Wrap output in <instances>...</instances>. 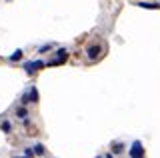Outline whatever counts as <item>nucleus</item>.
Wrapping results in <instances>:
<instances>
[{"instance_id":"1","label":"nucleus","mask_w":160,"mask_h":158,"mask_svg":"<svg viewBox=\"0 0 160 158\" xmlns=\"http://www.w3.org/2000/svg\"><path fill=\"white\" fill-rule=\"evenodd\" d=\"M86 54H88V60L94 62V60H98V58L104 54V46H102V44H96V42H94V44H90V46H88Z\"/></svg>"},{"instance_id":"2","label":"nucleus","mask_w":160,"mask_h":158,"mask_svg":"<svg viewBox=\"0 0 160 158\" xmlns=\"http://www.w3.org/2000/svg\"><path fill=\"white\" fill-rule=\"evenodd\" d=\"M130 156L132 158H144V148L138 140H134L132 146H130Z\"/></svg>"},{"instance_id":"3","label":"nucleus","mask_w":160,"mask_h":158,"mask_svg":"<svg viewBox=\"0 0 160 158\" xmlns=\"http://www.w3.org/2000/svg\"><path fill=\"white\" fill-rule=\"evenodd\" d=\"M46 64H44L42 60H34V62H26L24 64V70H26L28 74H32V72H36L38 68H44Z\"/></svg>"},{"instance_id":"4","label":"nucleus","mask_w":160,"mask_h":158,"mask_svg":"<svg viewBox=\"0 0 160 158\" xmlns=\"http://www.w3.org/2000/svg\"><path fill=\"white\" fill-rule=\"evenodd\" d=\"M66 60H68V52L66 50H58V58H56V60H52L50 64L58 66V64H62V62H66Z\"/></svg>"},{"instance_id":"5","label":"nucleus","mask_w":160,"mask_h":158,"mask_svg":"<svg viewBox=\"0 0 160 158\" xmlns=\"http://www.w3.org/2000/svg\"><path fill=\"white\" fill-rule=\"evenodd\" d=\"M138 6L140 8H146V10H158L160 4H156V2H140Z\"/></svg>"},{"instance_id":"6","label":"nucleus","mask_w":160,"mask_h":158,"mask_svg":"<svg viewBox=\"0 0 160 158\" xmlns=\"http://www.w3.org/2000/svg\"><path fill=\"white\" fill-rule=\"evenodd\" d=\"M28 96H30V100H32V102H36V100H38V92H36V88H32Z\"/></svg>"},{"instance_id":"7","label":"nucleus","mask_w":160,"mask_h":158,"mask_svg":"<svg viewBox=\"0 0 160 158\" xmlns=\"http://www.w3.org/2000/svg\"><path fill=\"white\" fill-rule=\"evenodd\" d=\"M20 58H22V50H16L12 56H10V60H20Z\"/></svg>"},{"instance_id":"8","label":"nucleus","mask_w":160,"mask_h":158,"mask_svg":"<svg viewBox=\"0 0 160 158\" xmlns=\"http://www.w3.org/2000/svg\"><path fill=\"white\" fill-rule=\"evenodd\" d=\"M34 152L42 156V154H44V146H42V144H36V146H34Z\"/></svg>"},{"instance_id":"9","label":"nucleus","mask_w":160,"mask_h":158,"mask_svg":"<svg viewBox=\"0 0 160 158\" xmlns=\"http://www.w3.org/2000/svg\"><path fill=\"white\" fill-rule=\"evenodd\" d=\"M32 154H34V152H32V148H26V150H24V156H28V158H30Z\"/></svg>"},{"instance_id":"10","label":"nucleus","mask_w":160,"mask_h":158,"mask_svg":"<svg viewBox=\"0 0 160 158\" xmlns=\"http://www.w3.org/2000/svg\"><path fill=\"white\" fill-rule=\"evenodd\" d=\"M114 152H116V154H118V152H122V144H114Z\"/></svg>"},{"instance_id":"11","label":"nucleus","mask_w":160,"mask_h":158,"mask_svg":"<svg viewBox=\"0 0 160 158\" xmlns=\"http://www.w3.org/2000/svg\"><path fill=\"white\" fill-rule=\"evenodd\" d=\"M24 158H28V156H24Z\"/></svg>"}]
</instances>
